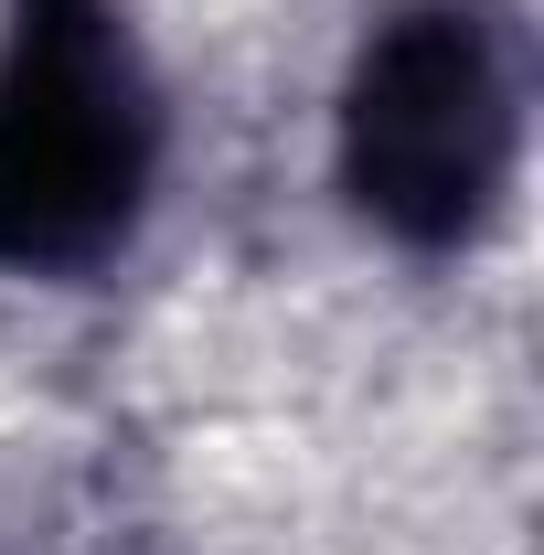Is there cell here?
Instances as JSON below:
<instances>
[{"instance_id": "cell-1", "label": "cell", "mask_w": 544, "mask_h": 555, "mask_svg": "<svg viewBox=\"0 0 544 555\" xmlns=\"http://www.w3.org/2000/svg\"><path fill=\"white\" fill-rule=\"evenodd\" d=\"M160 75L118 0H0V268H107L160 182Z\"/></svg>"}, {"instance_id": "cell-2", "label": "cell", "mask_w": 544, "mask_h": 555, "mask_svg": "<svg viewBox=\"0 0 544 555\" xmlns=\"http://www.w3.org/2000/svg\"><path fill=\"white\" fill-rule=\"evenodd\" d=\"M341 193L416 257L470 246L523 160V65L502 0H396L341 75Z\"/></svg>"}]
</instances>
